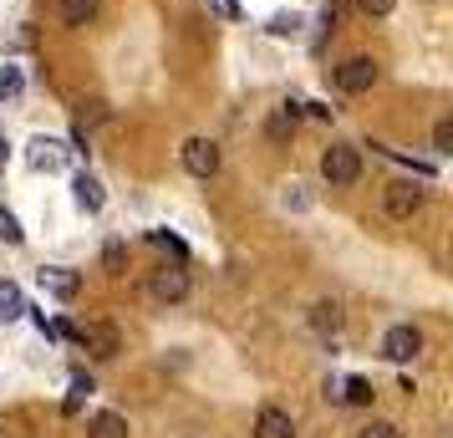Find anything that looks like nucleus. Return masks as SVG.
Instances as JSON below:
<instances>
[{"instance_id": "1", "label": "nucleus", "mask_w": 453, "mask_h": 438, "mask_svg": "<svg viewBox=\"0 0 453 438\" xmlns=\"http://www.w3.org/2000/svg\"><path fill=\"white\" fill-rule=\"evenodd\" d=\"M321 179H326L331 188H351L362 179V153L351 143H331L326 153H321Z\"/></svg>"}, {"instance_id": "2", "label": "nucleus", "mask_w": 453, "mask_h": 438, "mask_svg": "<svg viewBox=\"0 0 453 438\" xmlns=\"http://www.w3.org/2000/svg\"><path fill=\"white\" fill-rule=\"evenodd\" d=\"M331 82H336V92H347V97H362V92L377 87V62L372 57H347V62L331 66Z\"/></svg>"}, {"instance_id": "3", "label": "nucleus", "mask_w": 453, "mask_h": 438, "mask_svg": "<svg viewBox=\"0 0 453 438\" xmlns=\"http://www.w3.org/2000/svg\"><path fill=\"white\" fill-rule=\"evenodd\" d=\"M66 158H72V148L62 143V138H31V148H26V164H31V173H62Z\"/></svg>"}, {"instance_id": "4", "label": "nucleus", "mask_w": 453, "mask_h": 438, "mask_svg": "<svg viewBox=\"0 0 453 438\" xmlns=\"http://www.w3.org/2000/svg\"><path fill=\"white\" fill-rule=\"evenodd\" d=\"M418 352H423V332H418L412 321L388 327V336H382V357H388V362H397V367H403V362H412Z\"/></svg>"}, {"instance_id": "5", "label": "nucleus", "mask_w": 453, "mask_h": 438, "mask_svg": "<svg viewBox=\"0 0 453 438\" xmlns=\"http://www.w3.org/2000/svg\"><path fill=\"white\" fill-rule=\"evenodd\" d=\"M184 168L194 179H214L219 173V143L214 138H188L184 143Z\"/></svg>"}, {"instance_id": "6", "label": "nucleus", "mask_w": 453, "mask_h": 438, "mask_svg": "<svg viewBox=\"0 0 453 438\" xmlns=\"http://www.w3.org/2000/svg\"><path fill=\"white\" fill-rule=\"evenodd\" d=\"M382 209H388V219H412V214L423 209V188L412 184V179H403V184H388V194H382Z\"/></svg>"}, {"instance_id": "7", "label": "nucleus", "mask_w": 453, "mask_h": 438, "mask_svg": "<svg viewBox=\"0 0 453 438\" xmlns=\"http://www.w3.org/2000/svg\"><path fill=\"white\" fill-rule=\"evenodd\" d=\"M77 342H82L97 362H112V357H118V327H112V321H92V327H82Z\"/></svg>"}, {"instance_id": "8", "label": "nucleus", "mask_w": 453, "mask_h": 438, "mask_svg": "<svg viewBox=\"0 0 453 438\" xmlns=\"http://www.w3.org/2000/svg\"><path fill=\"white\" fill-rule=\"evenodd\" d=\"M184 296H188V271H184V260H179V265H164V271H153V301L173 306V301H184Z\"/></svg>"}, {"instance_id": "9", "label": "nucleus", "mask_w": 453, "mask_h": 438, "mask_svg": "<svg viewBox=\"0 0 453 438\" xmlns=\"http://www.w3.org/2000/svg\"><path fill=\"white\" fill-rule=\"evenodd\" d=\"M36 280H42V291L57 296V301H72V296L82 291V275L66 271V265H42V271H36Z\"/></svg>"}, {"instance_id": "10", "label": "nucleus", "mask_w": 453, "mask_h": 438, "mask_svg": "<svg viewBox=\"0 0 453 438\" xmlns=\"http://www.w3.org/2000/svg\"><path fill=\"white\" fill-rule=\"evenodd\" d=\"M255 438H296V423H290L286 408L265 403V408L255 413Z\"/></svg>"}, {"instance_id": "11", "label": "nucleus", "mask_w": 453, "mask_h": 438, "mask_svg": "<svg viewBox=\"0 0 453 438\" xmlns=\"http://www.w3.org/2000/svg\"><path fill=\"white\" fill-rule=\"evenodd\" d=\"M72 199H77V209H87V214H103V204H107L103 184H97L92 173H77V179H72Z\"/></svg>"}, {"instance_id": "12", "label": "nucleus", "mask_w": 453, "mask_h": 438, "mask_svg": "<svg viewBox=\"0 0 453 438\" xmlns=\"http://www.w3.org/2000/svg\"><path fill=\"white\" fill-rule=\"evenodd\" d=\"M57 11H62V26H72V31L97 21V0H57Z\"/></svg>"}, {"instance_id": "13", "label": "nucleus", "mask_w": 453, "mask_h": 438, "mask_svg": "<svg viewBox=\"0 0 453 438\" xmlns=\"http://www.w3.org/2000/svg\"><path fill=\"white\" fill-rule=\"evenodd\" d=\"M311 332L336 336L342 332V306H336V301H316V306H311Z\"/></svg>"}, {"instance_id": "14", "label": "nucleus", "mask_w": 453, "mask_h": 438, "mask_svg": "<svg viewBox=\"0 0 453 438\" xmlns=\"http://www.w3.org/2000/svg\"><path fill=\"white\" fill-rule=\"evenodd\" d=\"M26 311H31V306H26V291L16 280H0V321H21Z\"/></svg>"}, {"instance_id": "15", "label": "nucleus", "mask_w": 453, "mask_h": 438, "mask_svg": "<svg viewBox=\"0 0 453 438\" xmlns=\"http://www.w3.org/2000/svg\"><path fill=\"white\" fill-rule=\"evenodd\" d=\"M87 438H127V418L123 413H92Z\"/></svg>"}, {"instance_id": "16", "label": "nucleus", "mask_w": 453, "mask_h": 438, "mask_svg": "<svg viewBox=\"0 0 453 438\" xmlns=\"http://www.w3.org/2000/svg\"><path fill=\"white\" fill-rule=\"evenodd\" d=\"M336 397L351 403V408H367V403H372V382H367V377H347V382H336Z\"/></svg>"}, {"instance_id": "17", "label": "nucleus", "mask_w": 453, "mask_h": 438, "mask_svg": "<svg viewBox=\"0 0 453 438\" xmlns=\"http://www.w3.org/2000/svg\"><path fill=\"white\" fill-rule=\"evenodd\" d=\"M26 97V77H21V66H0V103H21Z\"/></svg>"}, {"instance_id": "18", "label": "nucleus", "mask_w": 453, "mask_h": 438, "mask_svg": "<svg viewBox=\"0 0 453 438\" xmlns=\"http://www.w3.org/2000/svg\"><path fill=\"white\" fill-rule=\"evenodd\" d=\"M92 393H97V382H92L87 373H77V377H72V393H66V403H62V413H82V403Z\"/></svg>"}, {"instance_id": "19", "label": "nucleus", "mask_w": 453, "mask_h": 438, "mask_svg": "<svg viewBox=\"0 0 453 438\" xmlns=\"http://www.w3.org/2000/svg\"><path fill=\"white\" fill-rule=\"evenodd\" d=\"M0 240H5V245H21V240H26L21 219H16V214H11L5 204H0Z\"/></svg>"}, {"instance_id": "20", "label": "nucleus", "mask_w": 453, "mask_h": 438, "mask_svg": "<svg viewBox=\"0 0 453 438\" xmlns=\"http://www.w3.org/2000/svg\"><path fill=\"white\" fill-rule=\"evenodd\" d=\"M351 5H357L367 21H382V16H392V11H397V0H351Z\"/></svg>"}, {"instance_id": "21", "label": "nucleus", "mask_w": 453, "mask_h": 438, "mask_svg": "<svg viewBox=\"0 0 453 438\" xmlns=\"http://www.w3.org/2000/svg\"><path fill=\"white\" fill-rule=\"evenodd\" d=\"M301 31V16L296 11H280V16H270V36H296Z\"/></svg>"}, {"instance_id": "22", "label": "nucleus", "mask_w": 453, "mask_h": 438, "mask_svg": "<svg viewBox=\"0 0 453 438\" xmlns=\"http://www.w3.org/2000/svg\"><path fill=\"white\" fill-rule=\"evenodd\" d=\"M357 438H403V428H397V423H388V418H372Z\"/></svg>"}, {"instance_id": "23", "label": "nucleus", "mask_w": 453, "mask_h": 438, "mask_svg": "<svg viewBox=\"0 0 453 438\" xmlns=\"http://www.w3.org/2000/svg\"><path fill=\"white\" fill-rule=\"evenodd\" d=\"M103 118H107V103H97V97L77 107V127H92V123H103Z\"/></svg>"}, {"instance_id": "24", "label": "nucleus", "mask_w": 453, "mask_h": 438, "mask_svg": "<svg viewBox=\"0 0 453 438\" xmlns=\"http://www.w3.org/2000/svg\"><path fill=\"white\" fill-rule=\"evenodd\" d=\"M209 11H214L219 21H245V5H240V0H209Z\"/></svg>"}, {"instance_id": "25", "label": "nucleus", "mask_w": 453, "mask_h": 438, "mask_svg": "<svg viewBox=\"0 0 453 438\" xmlns=\"http://www.w3.org/2000/svg\"><path fill=\"white\" fill-rule=\"evenodd\" d=\"M433 153H453V118H443L433 127Z\"/></svg>"}, {"instance_id": "26", "label": "nucleus", "mask_w": 453, "mask_h": 438, "mask_svg": "<svg viewBox=\"0 0 453 438\" xmlns=\"http://www.w3.org/2000/svg\"><path fill=\"white\" fill-rule=\"evenodd\" d=\"M123 260H127V250H123V245H107V250H103V265H107L112 275H123Z\"/></svg>"}, {"instance_id": "27", "label": "nucleus", "mask_w": 453, "mask_h": 438, "mask_svg": "<svg viewBox=\"0 0 453 438\" xmlns=\"http://www.w3.org/2000/svg\"><path fill=\"white\" fill-rule=\"evenodd\" d=\"M153 245H168V250H173V255H179V260H184V240H173V234H168V230H153Z\"/></svg>"}, {"instance_id": "28", "label": "nucleus", "mask_w": 453, "mask_h": 438, "mask_svg": "<svg viewBox=\"0 0 453 438\" xmlns=\"http://www.w3.org/2000/svg\"><path fill=\"white\" fill-rule=\"evenodd\" d=\"M336 21H342V0H326V11H321V26H326V31H336Z\"/></svg>"}, {"instance_id": "29", "label": "nucleus", "mask_w": 453, "mask_h": 438, "mask_svg": "<svg viewBox=\"0 0 453 438\" xmlns=\"http://www.w3.org/2000/svg\"><path fill=\"white\" fill-rule=\"evenodd\" d=\"M301 112H311L316 123H331V112H336V107H326V103H301Z\"/></svg>"}, {"instance_id": "30", "label": "nucleus", "mask_w": 453, "mask_h": 438, "mask_svg": "<svg viewBox=\"0 0 453 438\" xmlns=\"http://www.w3.org/2000/svg\"><path fill=\"white\" fill-rule=\"evenodd\" d=\"M0 173H5V133H0Z\"/></svg>"}]
</instances>
